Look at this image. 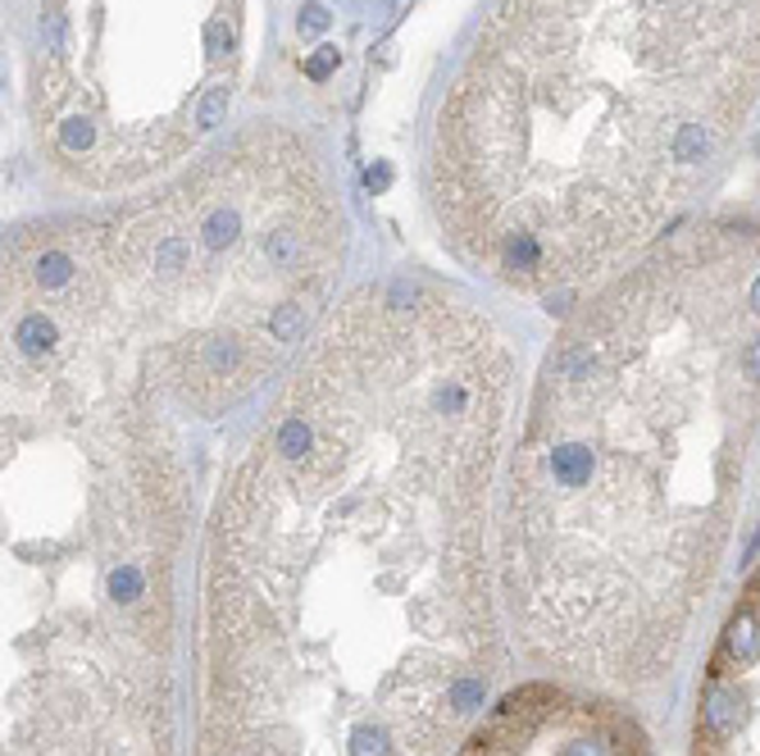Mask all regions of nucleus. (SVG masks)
<instances>
[{"mask_svg":"<svg viewBox=\"0 0 760 756\" xmlns=\"http://www.w3.org/2000/svg\"><path fill=\"white\" fill-rule=\"evenodd\" d=\"M251 0H37L27 124L65 188L128 196L215 146Z\"/></svg>","mask_w":760,"mask_h":756,"instance_id":"39448f33","label":"nucleus"},{"mask_svg":"<svg viewBox=\"0 0 760 756\" xmlns=\"http://www.w3.org/2000/svg\"><path fill=\"white\" fill-rule=\"evenodd\" d=\"M514 351L419 279L347 292L215 510V756H442L488 702L483 524Z\"/></svg>","mask_w":760,"mask_h":756,"instance_id":"f257e3e1","label":"nucleus"},{"mask_svg":"<svg viewBox=\"0 0 760 756\" xmlns=\"http://www.w3.org/2000/svg\"><path fill=\"white\" fill-rule=\"evenodd\" d=\"M760 105V0H492L423 150L442 247L583 296L688 224Z\"/></svg>","mask_w":760,"mask_h":756,"instance_id":"7ed1b4c3","label":"nucleus"},{"mask_svg":"<svg viewBox=\"0 0 760 756\" xmlns=\"http://www.w3.org/2000/svg\"><path fill=\"white\" fill-rule=\"evenodd\" d=\"M347 205L315 142L251 124L141 196L5 241V429L219 419L338 306Z\"/></svg>","mask_w":760,"mask_h":756,"instance_id":"20e7f679","label":"nucleus"},{"mask_svg":"<svg viewBox=\"0 0 760 756\" xmlns=\"http://www.w3.org/2000/svg\"><path fill=\"white\" fill-rule=\"evenodd\" d=\"M760 456V224H683L583 292L510 456L506 588L529 643L601 679L674 661Z\"/></svg>","mask_w":760,"mask_h":756,"instance_id":"f03ea898","label":"nucleus"}]
</instances>
